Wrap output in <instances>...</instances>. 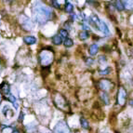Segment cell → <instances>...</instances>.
Returning <instances> with one entry per match:
<instances>
[{"label": "cell", "instance_id": "obj_17", "mask_svg": "<svg viewBox=\"0 0 133 133\" xmlns=\"http://www.w3.org/2000/svg\"><path fill=\"white\" fill-rule=\"evenodd\" d=\"M89 36V34L87 31H82L79 34V38L81 40H86Z\"/></svg>", "mask_w": 133, "mask_h": 133}, {"label": "cell", "instance_id": "obj_18", "mask_svg": "<svg viewBox=\"0 0 133 133\" xmlns=\"http://www.w3.org/2000/svg\"><path fill=\"white\" fill-rule=\"evenodd\" d=\"M74 9V6L71 4V3H68L66 2V4H65V10L68 12V13H71L72 11H73Z\"/></svg>", "mask_w": 133, "mask_h": 133}, {"label": "cell", "instance_id": "obj_4", "mask_svg": "<svg viewBox=\"0 0 133 133\" xmlns=\"http://www.w3.org/2000/svg\"><path fill=\"white\" fill-rule=\"evenodd\" d=\"M19 22H20L22 28L24 29V30H26V31H29V30H31L33 28V24H32V22L30 21V19L27 16L23 15V14L20 16Z\"/></svg>", "mask_w": 133, "mask_h": 133}, {"label": "cell", "instance_id": "obj_15", "mask_svg": "<svg viewBox=\"0 0 133 133\" xmlns=\"http://www.w3.org/2000/svg\"><path fill=\"white\" fill-rule=\"evenodd\" d=\"M80 124H81V126H82L83 129H89V122H88V120L85 119V118H83V117L80 118Z\"/></svg>", "mask_w": 133, "mask_h": 133}, {"label": "cell", "instance_id": "obj_14", "mask_svg": "<svg viewBox=\"0 0 133 133\" xmlns=\"http://www.w3.org/2000/svg\"><path fill=\"white\" fill-rule=\"evenodd\" d=\"M115 9L119 11L124 10L125 7H124V5H123V3H122L121 0H116V1H115Z\"/></svg>", "mask_w": 133, "mask_h": 133}, {"label": "cell", "instance_id": "obj_12", "mask_svg": "<svg viewBox=\"0 0 133 133\" xmlns=\"http://www.w3.org/2000/svg\"><path fill=\"white\" fill-rule=\"evenodd\" d=\"M98 49H99V47H98V45L97 44H93V45H91L90 48H89V54L92 56L96 55L98 52Z\"/></svg>", "mask_w": 133, "mask_h": 133}, {"label": "cell", "instance_id": "obj_9", "mask_svg": "<svg viewBox=\"0 0 133 133\" xmlns=\"http://www.w3.org/2000/svg\"><path fill=\"white\" fill-rule=\"evenodd\" d=\"M23 41H24V43L27 45H34V44H36V38L33 36H27L23 38Z\"/></svg>", "mask_w": 133, "mask_h": 133}, {"label": "cell", "instance_id": "obj_29", "mask_svg": "<svg viewBox=\"0 0 133 133\" xmlns=\"http://www.w3.org/2000/svg\"><path fill=\"white\" fill-rule=\"evenodd\" d=\"M4 1H7V2H9V1H11V0H4Z\"/></svg>", "mask_w": 133, "mask_h": 133}, {"label": "cell", "instance_id": "obj_21", "mask_svg": "<svg viewBox=\"0 0 133 133\" xmlns=\"http://www.w3.org/2000/svg\"><path fill=\"white\" fill-rule=\"evenodd\" d=\"M50 3H51V6L56 8V9H60L61 8V5L59 4L58 0H50Z\"/></svg>", "mask_w": 133, "mask_h": 133}, {"label": "cell", "instance_id": "obj_19", "mask_svg": "<svg viewBox=\"0 0 133 133\" xmlns=\"http://www.w3.org/2000/svg\"><path fill=\"white\" fill-rule=\"evenodd\" d=\"M101 97H102V101L104 102L105 104H109V98H108V95H107L105 92H102V93L101 94Z\"/></svg>", "mask_w": 133, "mask_h": 133}, {"label": "cell", "instance_id": "obj_3", "mask_svg": "<svg viewBox=\"0 0 133 133\" xmlns=\"http://www.w3.org/2000/svg\"><path fill=\"white\" fill-rule=\"evenodd\" d=\"M53 133H71V130L64 121H60L54 128Z\"/></svg>", "mask_w": 133, "mask_h": 133}, {"label": "cell", "instance_id": "obj_8", "mask_svg": "<svg viewBox=\"0 0 133 133\" xmlns=\"http://www.w3.org/2000/svg\"><path fill=\"white\" fill-rule=\"evenodd\" d=\"M0 89H1V91H2V92L5 94V95L8 96L9 93H10V89H9V85L8 84V83H6V82L2 83V85L0 86Z\"/></svg>", "mask_w": 133, "mask_h": 133}, {"label": "cell", "instance_id": "obj_13", "mask_svg": "<svg viewBox=\"0 0 133 133\" xmlns=\"http://www.w3.org/2000/svg\"><path fill=\"white\" fill-rule=\"evenodd\" d=\"M52 42L55 45H61L62 43V37L60 35H56L52 37Z\"/></svg>", "mask_w": 133, "mask_h": 133}, {"label": "cell", "instance_id": "obj_11", "mask_svg": "<svg viewBox=\"0 0 133 133\" xmlns=\"http://www.w3.org/2000/svg\"><path fill=\"white\" fill-rule=\"evenodd\" d=\"M124 5V7L127 8L128 9H133V0H121Z\"/></svg>", "mask_w": 133, "mask_h": 133}, {"label": "cell", "instance_id": "obj_2", "mask_svg": "<svg viewBox=\"0 0 133 133\" xmlns=\"http://www.w3.org/2000/svg\"><path fill=\"white\" fill-rule=\"evenodd\" d=\"M54 55L52 50H47V49H43L39 54V61L40 63L43 66L47 67L53 62Z\"/></svg>", "mask_w": 133, "mask_h": 133}, {"label": "cell", "instance_id": "obj_22", "mask_svg": "<svg viewBox=\"0 0 133 133\" xmlns=\"http://www.w3.org/2000/svg\"><path fill=\"white\" fill-rule=\"evenodd\" d=\"M60 36H62V37L67 38V36H68V32H67V30H65V29H62V30L60 31Z\"/></svg>", "mask_w": 133, "mask_h": 133}, {"label": "cell", "instance_id": "obj_20", "mask_svg": "<svg viewBox=\"0 0 133 133\" xmlns=\"http://www.w3.org/2000/svg\"><path fill=\"white\" fill-rule=\"evenodd\" d=\"M73 44H74L73 40L70 39V38H66V40L64 41V46H65L66 48L72 47V46H73Z\"/></svg>", "mask_w": 133, "mask_h": 133}, {"label": "cell", "instance_id": "obj_28", "mask_svg": "<svg viewBox=\"0 0 133 133\" xmlns=\"http://www.w3.org/2000/svg\"><path fill=\"white\" fill-rule=\"evenodd\" d=\"M1 101H2V94L0 93V102H1Z\"/></svg>", "mask_w": 133, "mask_h": 133}, {"label": "cell", "instance_id": "obj_24", "mask_svg": "<svg viewBox=\"0 0 133 133\" xmlns=\"http://www.w3.org/2000/svg\"><path fill=\"white\" fill-rule=\"evenodd\" d=\"M9 110H10V109H9V107L8 106V105H5L4 108H3V114H4L5 116L7 115V112H8V111H9Z\"/></svg>", "mask_w": 133, "mask_h": 133}, {"label": "cell", "instance_id": "obj_1", "mask_svg": "<svg viewBox=\"0 0 133 133\" xmlns=\"http://www.w3.org/2000/svg\"><path fill=\"white\" fill-rule=\"evenodd\" d=\"M52 10L47 7L44 3L36 1L33 6V18L34 21L37 22L38 24H45L52 17Z\"/></svg>", "mask_w": 133, "mask_h": 133}, {"label": "cell", "instance_id": "obj_26", "mask_svg": "<svg viewBox=\"0 0 133 133\" xmlns=\"http://www.w3.org/2000/svg\"><path fill=\"white\" fill-rule=\"evenodd\" d=\"M22 120H23V114H22V113H21L20 118H19V121H20V122H22Z\"/></svg>", "mask_w": 133, "mask_h": 133}, {"label": "cell", "instance_id": "obj_27", "mask_svg": "<svg viewBox=\"0 0 133 133\" xmlns=\"http://www.w3.org/2000/svg\"><path fill=\"white\" fill-rule=\"evenodd\" d=\"M12 133H20V131H19L18 129H14V130L12 131Z\"/></svg>", "mask_w": 133, "mask_h": 133}, {"label": "cell", "instance_id": "obj_5", "mask_svg": "<svg viewBox=\"0 0 133 133\" xmlns=\"http://www.w3.org/2000/svg\"><path fill=\"white\" fill-rule=\"evenodd\" d=\"M54 102H55V105L59 109H62V110H65L67 107V102L64 98L62 97L60 94H57L54 98Z\"/></svg>", "mask_w": 133, "mask_h": 133}, {"label": "cell", "instance_id": "obj_23", "mask_svg": "<svg viewBox=\"0 0 133 133\" xmlns=\"http://www.w3.org/2000/svg\"><path fill=\"white\" fill-rule=\"evenodd\" d=\"M110 72H111V68H110V67H108V68H106L105 70L100 71V75H102V76H104V75H108Z\"/></svg>", "mask_w": 133, "mask_h": 133}, {"label": "cell", "instance_id": "obj_7", "mask_svg": "<svg viewBox=\"0 0 133 133\" xmlns=\"http://www.w3.org/2000/svg\"><path fill=\"white\" fill-rule=\"evenodd\" d=\"M127 101V91L125 90V89L120 88L117 93V102L118 104L124 105L126 103Z\"/></svg>", "mask_w": 133, "mask_h": 133}, {"label": "cell", "instance_id": "obj_16", "mask_svg": "<svg viewBox=\"0 0 133 133\" xmlns=\"http://www.w3.org/2000/svg\"><path fill=\"white\" fill-rule=\"evenodd\" d=\"M7 99H8V100H9L10 102H12V103H13V105L16 107V108H18V105H17V103H16V99H15V96L11 95V94L9 93V95L7 96Z\"/></svg>", "mask_w": 133, "mask_h": 133}, {"label": "cell", "instance_id": "obj_25", "mask_svg": "<svg viewBox=\"0 0 133 133\" xmlns=\"http://www.w3.org/2000/svg\"><path fill=\"white\" fill-rule=\"evenodd\" d=\"M99 62H106V58H105L104 56H100V58H99Z\"/></svg>", "mask_w": 133, "mask_h": 133}, {"label": "cell", "instance_id": "obj_10", "mask_svg": "<svg viewBox=\"0 0 133 133\" xmlns=\"http://www.w3.org/2000/svg\"><path fill=\"white\" fill-rule=\"evenodd\" d=\"M99 30H101V31L102 32V33L104 34V35H108L110 32H109V29H108V27H107V25H106V23H105L104 22H102L101 21V23H100V26H99Z\"/></svg>", "mask_w": 133, "mask_h": 133}, {"label": "cell", "instance_id": "obj_6", "mask_svg": "<svg viewBox=\"0 0 133 133\" xmlns=\"http://www.w3.org/2000/svg\"><path fill=\"white\" fill-rule=\"evenodd\" d=\"M98 86H99V88H100L101 89H102V90H104V91H107V90H110V89L113 88L114 84L108 79H102L99 81Z\"/></svg>", "mask_w": 133, "mask_h": 133}, {"label": "cell", "instance_id": "obj_30", "mask_svg": "<svg viewBox=\"0 0 133 133\" xmlns=\"http://www.w3.org/2000/svg\"><path fill=\"white\" fill-rule=\"evenodd\" d=\"M0 71H1V66H0Z\"/></svg>", "mask_w": 133, "mask_h": 133}]
</instances>
